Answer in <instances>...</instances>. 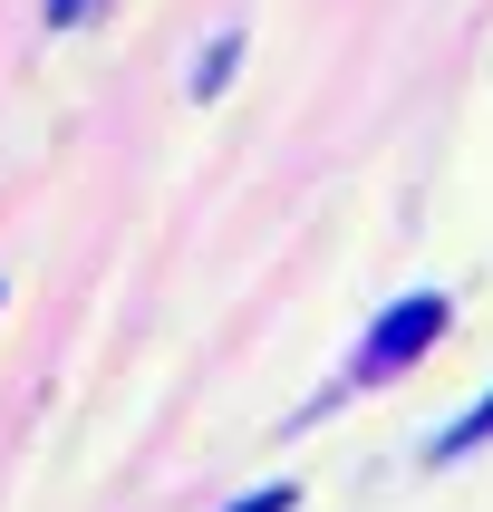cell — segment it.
<instances>
[{
    "label": "cell",
    "instance_id": "cell-2",
    "mask_svg": "<svg viewBox=\"0 0 493 512\" xmlns=\"http://www.w3.org/2000/svg\"><path fill=\"white\" fill-rule=\"evenodd\" d=\"M484 435H493V397L474 406V416H464V426H445V435H435V464H445V455H474V445H484Z\"/></svg>",
    "mask_w": 493,
    "mask_h": 512
},
{
    "label": "cell",
    "instance_id": "cell-3",
    "mask_svg": "<svg viewBox=\"0 0 493 512\" xmlns=\"http://www.w3.org/2000/svg\"><path fill=\"white\" fill-rule=\"evenodd\" d=\"M232 58H242V39H213V49L194 58V97H213V87L232 78Z\"/></svg>",
    "mask_w": 493,
    "mask_h": 512
},
{
    "label": "cell",
    "instance_id": "cell-5",
    "mask_svg": "<svg viewBox=\"0 0 493 512\" xmlns=\"http://www.w3.org/2000/svg\"><path fill=\"white\" fill-rule=\"evenodd\" d=\"M97 0H49V29H68V20H87Z\"/></svg>",
    "mask_w": 493,
    "mask_h": 512
},
{
    "label": "cell",
    "instance_id": "cell-4",
    "mask_svg": "<svg viewBox=\"0 0 493 512\" xmlns=\"http://www.w3.org/2000/svg\"><path fill=\"white\" fill-rule=\"evenodd\" d=\"M290 503H300V493H290V484H261V493H242V503H232V512H290Z\"/></svg>",
    "mask_w": 493,
    "mask_h": 512
},
{
    "label": "cell",
    "instance_id": "cell-1",
    "mask_svg": "<svg viewBox=\"0 0 493 512\" xmlns=\"http://www.w3.org/2000/svg\"><path fill=\"white\" fill-rule=\"evenodd\" d=\"M445 339V290H406L397 310L368 329V348H358V387H377V377H397V368H416L426 348Z\"/></svg>",
    "mask_w": 493,
    "mask_h": 512
}]
</instances>
